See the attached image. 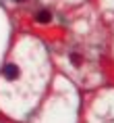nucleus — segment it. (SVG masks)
<instances>
[{
	"label": "nucleus",
	"mask_w": 114,
	"mask_h": 123,
	"mask_svg": "<svg viewBox=\"0 0 114 123\" xmlns=\"http://www.w3.org/2000/svg\"><path fill=\"white\" fill-rule=\"evenodd\" d=\"M21 75V69L17 65H13V63H8L6 67H4V77L8 79V81H15V79H19Z\"/></svg>",
	"instance_id": "nucleus-1"
},
{
	"label": "nucleus",
	"mask_w": 114,
	"mask_h": 123,
	"mask_svg": "<svg viewBox=\"0 0 114 123\" xmlns=\"http://www.w3.org/2000/svg\"><path fill=\"white\" fill-rule=\"evenodd\" d=\"M50 19H52V15L48 13V11H39V13L35 15V21H38V23H50Z\"/></svg>",
	"instance_id": "nucleus-2"
},
{
	"label": "nucleus",
	"mask_w": 114,
	"mask_h": 123,
	"mask_svg": "<svg viewBox=\"0 0 114 123\" xmlns=\"http://www.w3.org/2000/svg\"><path fill=\"white\" fill-rule=\"evenodd\" d=\"M71 63H73V65L75 67H81V54H77V52H73V54H71Z\"/></svg>",
	"instance_id": "nucleus-3"
},
{
	"label": "nucleus",
	"mask_w": 114,
	"mask_h": 123,
	"mask_svg": "<svg viewBox=\"0 0 114 123\" xmlns=\"http://www.w3.org/2000/svg\"><path fill=\"white\" fill-rule=\"evenodd\" d=\"M15 2H23V0H15Z\"/></svg>",
	"instance_id": "nucleus-4"
}]
</instances>
